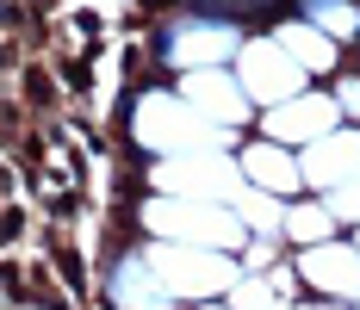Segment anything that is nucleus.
<instances>
[{"mask_svg":"<svg viewBox=\"0 0 360 310\" xmlns=\"http://www.w3.org/2000/svg\"><path fill=\"white\" fill-rule=\"evenodd\" d=\"M348 105H360V87H348Z\"/></svg>","mask_w":360,"mask_h":310,"instance_id":"nucleus-1","label":"nucleus"}]
</instances>
